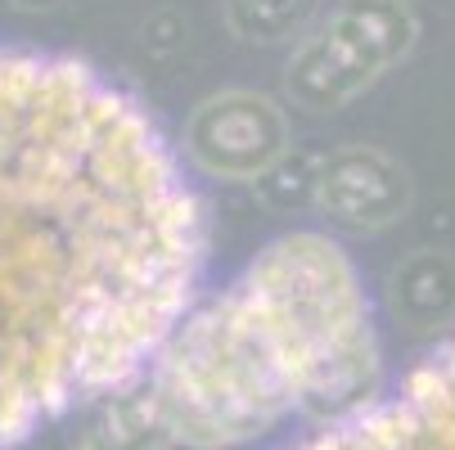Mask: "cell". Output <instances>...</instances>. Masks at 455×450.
<instances>
[{
	"instance_id": "6da1fadb",
	"label": "cell",
	"mask_w": 455,
	"mask_h": 450,
	"mask_svg": "<svg viewBox=\"0 0 455 450\" xmlns=\"http://www.w3.org/2000/svg\"><path fill=\"white\" fill-rule=\"evenodd\" d=\"M199 271L204 208L149 113L0 45V450L140 374Z\"/></svg>"
},
{
	"instance_id": "7a4b0ae2",
	"label": "cell",
	"mask_w": 455,
	"mask_h": 450,
	"mask_svg": "<svg viewBox=\"0 0 455 450\" xmlns=\"http://www.w3.org/2000/svg\"><path fill=\"white\" fill-rule=\"evenodd\" d=\"M370 356L365 297L352 262L320 234L271 243L204 315L176 325L158 397L180 428L239 437L302 392H334Z\"/></svg>"
},
{
	"instance_id": "3957f363",
	"label": "cell",
	"mask_w": 455,
	"mask_h": 450,
	"mask_svg": "<svg viewBox=\"0 0 455 450\" xmlns=\"http://www.w3.org/2000/svg\"><path fill=\"white\" fill-rule=\"evenodd\" d=\"M298 450H455V343L419 365L393 397L356 410Z\"/></svg>"
}]
</instances>
